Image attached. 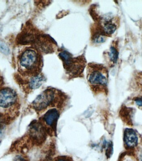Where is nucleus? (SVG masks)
<instances>
[{"mask_svg": "<svg viewBox=\"0 0 142 161\" xmlns=\"http://www.w3.org/2000/svg\"><path fill=\"white\" fill-rule=\"evenodd\" d=\"M113 151V147L111 143H109L108 145L107 149H106V154L107 157H110L112 154Z\"/></svg>", "mask_w": 142, "mask_h": 161, "instance_id": "12", "label": "nucleus"}, {"mask_svg": "<svg viewBox=\"0 0 142 161\" xmlns=\"http://www.w3.org/2000/svg\"><path fill=\"white\" fill-rule=\"evenodd\" d=\"M4 128V126L3 124L0 123V135L2 134Z\"/></svg>", "mask_w": 142, "mask_h": 161, "instance_id": "16", "label": "nucleus"}, {"mask_svg": "<svg viewBox=\"0 0 142 161\" xmlns=\"http://www.w3.org/2000/svg\"><path fill=\"white\" fill-rule=\"evenodd\" d=\"M60 92L54 88H48L38 96L33 102V107L38 111L46 109L49 106L53 104Z\"/></svg>", "mask_w": 142, "mask_h": 161, "instance_id": "4", "label": "nucleus"}, {"mask_svg": "<svg viewBox=\"0 0 142 161\" xmlns=\"http://www.w3.org/2000/svg\"><path fill=\"white\" fill-rule=\"evenodd\" d=\"M46 78L43 74H40L38 76L31 77L29 82V88L31 89H36L40 87L45 82Z\"/></svg>", "mask_w": 142, "mask_h": 161, "instance_id": "9", "label": "nucleus"}, {"mask_svg": "<svg viewBox=\"0 0 142 161\" xmlns=\"http://www.w3.org/2000/svg\"><path fill=\"white\" fill-rule=\"evenodd\" d=\"M119 52L117 48L114 46H111L110 47L109 51L107 52L108 57L110 62L113 64H116L119 58Z\"/></svg>", "mask_w": 142, "mask_h": 161, "instance_id": "10", "label": "nucleus"}, {"mask_svg": "<svg viewBox=\"0 0 142 161\" xmlns=\"http://www.w3.org/2000/svg\"><path fill=\"white\" fill-rule=\"evenodd\" d=\"M135 102L136 104L139 107H142V97L137 98L135 99Z\"/></svg>", "mask_w": 142, "mask_h": 161, "instance_id": "14", "label": "nucleus"}, {"mask_svg": "<svg viewBox=\"0 0 142 161\" xmlns=\"http://www.w3.org/2000/svg\"><path fill=\"white\" fill-rule=\"evenodd\" d=\"M124 140L125 144L129 147H134L137 145L138 137L134 130L126 129L124 133Z\"/></svg>", "mask_w": 142, "mask_h": 161, "instance_id": "8", "label": "nucleus"}, {"mask_svg": "<svg viewBox=\"0 0 142 161\" xmlns=\"http://www.w3.org/2000/svg\"><path fill=\"white\" fill-rule=\"evenodd\" d=\"M139 159H140V161H142V151L140 153V156H139Z\"/></svg>", "mask_w": 142, "mask_h": 161, "instance_id": "17", "label": "nucleus"}, {"mask_svg": "<svg viewBox=\"0 0 142 161\" xmlns=\"http://www.w3.org/2000/svg\"><path fill=\"white\" fill-rule=\"evenodd\" d=\"M20 64L31 77L40 75L43 66L41 52L35 48L25 50L21 56Z\"/></svg>", "mask_w": 142, "mask_h": 161, "instance_id": "2", "label": "nucleus"}, {"mask_svg": "<svg viewBox=\"0 0 142 161\" xmlns=\"http://www.w3.org/2000/svg\"><path fill=\"white\" fill-rule=\"evenodd\" d=\"M63 63L66 73L71 78L81 77L87 64V61L84 55L73 57L68 51H64L58 55Z\"/></svg>", "mask_w": 142, "mask_h": 161, "instance_id": "3", "label": "nucleus"}, {"mask_svg": "<svg viewBox=\"0 0 142 161\" xmlns=\"http://www.w3.org/2000/svg\"><path fill=\"white\" fill-rule=\"evenodd\" d=\"M55 161H73V160L70 157L60 156L56 158Z\"/></svg>", "mask_w": 142, "mask_h": 161, "instance_id": "13", "label": "nucleus"}, {"mask_svg": "<svg viewBox=\"0 0 142 161\" xmlns=\"http://www.w3.org/2000/svg\"><path fill=\"white\" fill-rule=\"evenodd\" d=\"M87 81L95 92L104 90L107 86L108 71L102 64L89 63L87 65Z\"/></svg>", "mask_w": 142, "mask_h": 161, "instance_id": "1", "label": "nucleus"}, {"mask_svg": "<svg viewBox=\"0 0 142 161\" xmlns=\"http://www.w3.org/2000/svg\"><path fill=\"white\" fill-rule=\"evenodd\" d=\"M10 50L6 43L0 41V52L4 54H8L9 53Z\"/></svg>", "mask_w": 142, "mask_h": 161, "instance_id": "11", "label": "nucleus"}, {"mask_svg": "<svg viewBox=\"0 0 142 161\" xmlns=\"http://www.w3.org/2000/svg\"><path fill=\"white\" fill-rule=\"evenodd\" d=\"M46 130L40 123L35 121L31 124L30 135L33 141L38 144L43 143L47 137Z\"/></svg>", "mask_w": 142, "mask_h": 161, "instance_id": "5", "label": "nucleus"}, {"mask_svg": "<svg viewBox=\"0 0 142 161\" xmlns=\"http://www.w3.org/2000/svg\"><path fill=\"white\" fill-rule=\"evenodd\" d=\"M59 116V112L56 108L49 110L43 116V119L49 127L54 131L56 130L57 122Z\"/></svg>", "mask_w": 142, "mask_h": 161, "instance_id": "7", "label": "nucleus"}, {"mask_svg": "<svg viewBox=\"0 0 142 161\" xmlns=\"http://www.w3.org/2000/svg\"><path fill=\"white\" fill-rule=\"evenodd\" d=\"M17 95L16 92L10 88L0 90V107L7 108L16 102Z\"/></svg>", "mask_w": 142, "mask_h": 161, "instance_id": "6", "label": "nucleus"}, {"mask_svg": "<svg viewBox=\"0 0 142 161\" xmlns=\"http://www.w3.org/2000/svg\"><path fill=\"white\" fill-rule=\"evenodd\" d=\"M14 161H27L26 159L21 156H17L15 158Z\"/></svg>", "mask_w": 142, "mask_h": 161, "instance_id": "15", "label": "nucleus"}]
</instances>
